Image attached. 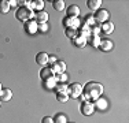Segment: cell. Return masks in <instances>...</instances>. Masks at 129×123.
Wrapping results in <instances>:
<instances>
[{"label":"cell","instance_id":"obj_1","mask_svg":"<svg viewBox=\"0 0 129 123\" xmlns=\"http://www.w3.org/2000/svg\"><path fill=\"white\" fill-rule=\"evenodd\" d=\"M103 93V85L98 82H88L85 88H82L81 97L82 101H95L98 100Z\"/></svg>","mask_w":129,"mask_h":123},{"label":"cell","instance_id":"obj_2","mask_svg":"<svg viewBox=\"0 0 129 123\" xmlns=\"http://www.w3.org/2000/svg\"><path fill=\"white\" fill-rule=\"evenodd\" d=\"M15 17H17V19L21 21V22H27V21H32L33 18L36 17V14L33 10H30V8H27V7H19L17 11V14H15Z\"/></svg>","mask_w":129,"mask_h":123},{"label":"cell","instance_id":"obj_3","mask_svg":"<svg viewBox=\"0 0 129 123\" xmlns=\"http://www.w3.org/2000/svg\"><path fill=\"white\" fill-rule=\"evenodd\" d=\"M63 25L66 26V29H76L78 30L81 26V21L78 18H72V17H66L63 19Z\"/></svg>","mask_w":129,"mask_h":123},{"label":"cell","instance_id":"obj_4","mask_svg":"<svg viewBox=\"0 0 129 123\" xmlns=\"http://www.w3.org/2000/svg\"><path fill=\"white\" fill-rule=\"evenodd\" d=\"M82 94V85L78 82H74L69 86V97L72 98H77Z\"/></svg>","mask_w":129,"mask_h":123},{"label":"cell","instance_id":"obj_5","mask_svg":"<svg viewBox=\"0 0 129 123\" xmlns=\"http://www.w3.org/2000/svg\"><path fill=\"white\" fill-rule=\"evenodd\" d=\"M95 18V22H99V23H106L109 22V18H110V12L107 10H98L96 14L93 15Z\"/></svg>","mask_w":129,"mask_h":123},{"label":"cell","instance_id":"obj_6","mask_svg":"<svg viewBox=\"0 0 129 123\" xmlns=\"http://www.w3.org/2000/svg\"><path fill=\"white\" fill-rule=\"evenodd\" d=\"M80 111H81V113H82V115H85V116L92 115V113L95 112L93 103H91V101H82L81 107H80Z\"/></svg>","mask_w":129,"mask_h":123},{"label":"cell","instance_id":"obj_7","mask_svg":"<svg viewBox=\"0 0 129 123\" xmlns=\"http://www.w3.org/2000/svg\"><path fill=\"white\" fill-rule=\"evenodd\" d=\"M48 56H50V55L45 53V52H40V53H37V56H36V63H37L40 67H47Z\"/></svg>","mask_w":129,"mask_h":123},{"label":"cell","instance_id":"obj_8","mask_svg":"<svg viewBox=\"0 0 129 123\" xmlns=\"http://www.w3.org/2000/svg\"><path fill=\"white\" fill-rule=\"evenodd\" d=\"M25 32L27 34H35V33L37 32V22L33 21V19L25 22Z\"/></svg>","mask_w":129,"mask_h":123},{"label":"cell","instance_id":"obj_9","mask_svg":"<svg viewBox=\"0 0 129 123\" xmlns=\"http://www.w3.org/2000/svg\"><path fill=\"white\" fill-rule=\"evenodd\" d=\"M77 32H78V36L82 37V38H85V40H88L91 37V27L87 26V25L81 23V26H80V29L77 30Z\"/></svg>","mask_w":129,"mask_h":123},{"label":"cell","instance_id":"obj_10","mask_svg":"<svg viewBox=\"0 0 129 123\" xmlns=\"http://www.w3.org/2000/svg\"><path fill=\"white\" fill-rule=\"evenodd\" d=\"M80 12H81V11H80V7H78V6H76V4L69 6V7H67V10H66L67 17H72V18H78Z\"/></svg>","mask_w":129,"mask_h":123},{"label":"cell","instance_id":"obj_11","mask_svg":"<svg viewBox=\"0 0 129 123\" xmlns=\"http://www.w3.org/2000/svg\"><path fill=\"white\" fill-rule=\"evenodd\" d=\"M113 47H114V44H113L110 40H100V44H99V48L102 49V51L104 52H109L111 51Z\"/></svg>","mask_w":129,"mask_h":123},{"label":"cell","instance_id":"obj_12","mask_svg":"<svg viewBox=\"0 0 129 123\" xmlns=\"http://www.w3.org/2000/svg\"><path fill=\"white\" fill-rule=\"evenodd\" d=\"M13 98V92L10 89H2L0 90V101H10Z\"/></svg>","mask_w":129,"mask_h":123},{"label":"cell","instance_id":"obj_13","mask_svg":"<svg viewBox=\"0 0 129 123\" xmlns=\"http://www.w3.org/2000/svg\"><path fill=\"white\" fill-rule=\"evenodd\" d=\"M87 6L91 11H98L100 10V6H102V0H88Z\"/></svg>","mask_w":129,"mask_h":123},{"label":"cell","instance_id":"obj_14","mask_svg":"<svg viewBox=\"0 0 129 123\" xmlns=\"http://www.w3.org/2000/svg\"><path fill=\"white\" fill-rule=\"evenodd\" d=\"M36 22L37 23H47L48 21V14L45 11H39L37 14H36Z\"/></svg>","mask_w":129,"mask_h":123},{"label":"cell","instance_id":"obj_15","mask_svg":"<svg viewBox=\"0 0 129 123\" xmlns=\"http://www.w3.org/2000/svg\"><path fill=\"white\" fill-rule=\"evenodd\" d=\"M100 30H102L104 34H111V33L114 32V23H111V22L103 23L102 26H100Z\"/></svg>","mask_w":129,"mask_h":123},{"label":"cell","instance_id":"obj_16","mask_svg":"<svg viewBox=\"0 0 129 123\" xmlns=\"http://www.w3.org/2000/svg\"><path fill=\"white\" fill-rule=\"evenodd\" d=\"M50 77H54V73H52L51 67H43L41 71H40V78L41 79H47Z\"/></svg>","mask_w":129,"mask_h":123},{"label":"cell","instance_id":"obj_17","mask_svg":"<svg viewBox=\"0 0 129 123\" xmlns=\"http://www.w3.org/2000/svg\"><path fill=\"white\" fill-rule=\"evenodd\" d=\"M87 42L93 48H99V44H100V36H92L87 40Z\"/></svg>","mask_w":129,"mask_h":123},{"label":"cell","instance_id":"obj_18","mask_svg":"<svg viewBox=\"0 0 129 123\" xmlns=\"http://www.w3.org/2000/svg\"><path fill=\"white\" fill-rule=\"evenodd\" d=\"M93 105H95V108H98V109H106L107 108V100L99 97L98 100H95Z\"/></svg>","mask_w":129,"mask_h":123},{"label":"cell","instance_id":"obj_19","mask_svg":"<svg viewBox=\"0 0 129 123\" xmlns=\"http://www.w3.org/2000/svg\"><path fill=\"white\" fill-rule=\"evenodd\" d=\"M56 79H55V77H50V78L44 79V88L45 89H55V86H56Z\"/></svg>","mask_w":129,"mask_h":123},{"label":"cell","instance_id":"obj_20","mask_svg":"<svg viewBox=\"0 0 129 123\" xmlns=\"http://www.w3.org/2000/svg\"><path fill=\"white\" fill-rule=\"evenodd\" d=\"M10 8V3L7 0H0V14H7Z\"/></svg>","mask_w":129,"mask_h":123},{"label":"cell","instance_id":"obj_21","mask_svg":"<svg viewBox=\"0 0 129 123\" xmlns=\"http://www.w3.org/2000/svg\"><path fill=\"white\" fill-rule=\"evenodd\" d=\"M52 7H54V10L56 11H63L64 7H66V4H64L63 0H55V2H52Z\"/></svg>","mask_w":129,"mask_h":123},{"label":"cell","instance_id":"obj_22","mask_svg":"<svg viewBox=\"0 0 129 123\" xmlns=\"http://www.w3.org/2000/svg\"><path fill=\"white\" fill-rule=\"evenodd\" d=\"M55 90H56V93L69 94V86H67L66 84H56V86H55Z\"/></svg>","mask_w":129,"mask_h":123},{"label":"cell","instance_id":"obj_23","mask_svg":"<svg viewBox=\"0 0 129 123\" xmlns=\"http://www.w3.org/2000/svg\"><path fill=\"white\" fill-rule=\"evenodd\" d=\"M73 42H74V45H76V47H78V48H84L85 45H87V40L82 38V37H80V36L76 37V38L73 40Z\"/></svg>","mask_w":129,"mask_h":123},{"label":"cell","instance_id":"obj_24","mask_svg":"<svg viewBox=\"0 0 129 123\" xmlns=\"http://www.w3.org/2000/svg\"><path fill=\"white\" fill-rule=\"evenodd\" d=\"M55 79H56L58 84H66L67 82V74L64 73H60V74H56V75H54Z\"/></svg>","mask_w":129,"mask_h":123},{"label":"cell","instance_id":"obj_25","mask_svg":"<svg viewBox=\"0 0 129 123\" xmlns=\"http://www.w3.org/2000/svg\"><path fill=\"white\" fill-rule=\"evenodd\" d=\"M54 123H67V118L66 115H63V113H56L54 118Z\"/></svg>","mask_w":129,"mask_h":123},{"label":"cell","instance_id":"obj_26","mask_svg":"<svg viewBox=\"0 0 129 123\" xmlns=\"http://www.w3.org/2000/svg\"><path fill=\"white\" fill-rule=\"evenodd\" d=\"M64 33H66V36L69 37V38H72V40H74L76 37L78 36V32L76 29H66V32H64Z\"/></svg>","mask_w":129,"mask_h":123},{"label":"cell","instance_id":"obj_27","mask_svg":"<svg viewBox=\"0 0 129 123\" xmlns=\"http://www.w3.org/2000/svg\"><path fill=\"white\" fill-rule=\"evenodd\" d=\"M84 25H87V26H93V25H96V22H95V18H93V15H88L87 18H85V23Z\"/></svg>","mask_w":129,"mask_h":123},{"label":"cell","instance_id":"obj_28","mask_svg":"<svg viewBox=\"0 0 129 123\" xmlns=\"http://www.w3.org/2000/svg\"><path fill=\"white\" fill-rule=\"evenodd\" d=\"M100 32H102V30H100L99 25H93V26H91V34L92 36H99Z\"/></svg>","mask_w":129,"mask_h":123},{"label":"cell","instance_id":"obj_29","mask_svg":"<svg viewBox=\"0 0 129 123\" xmlns=\"http://www.w3.org/2000/svg\"><path fill=\"white\" fill-rule=\"evenodd\" d=\"M56 98H58V101H60V103H66V101L69 100V94H64V93H56Z\"/></svg>","mask_w":129,"mask_h":123},{"label":"cell","instance_id":"obj_30","mask_svg":"<svg viewBox=\"0 0 129 123\" xmlns=\"http://www.w3.org/2000/svg\"><path fill=\"white\" fill-rule=\"evenodd\" d=\"M33 3H35V10L43 11V8H44V2L43 0H37V2H33Z\"/></svg>","mask_w":129,"mask_h":123},{"label":"cell","instance_id":"obj_31","mask_svg":"<svg viewBox=\"0 0 129 123\" xmlns=\"http://www.w3.org/2000/svg\"><path fill=\"white\" fill-rule=\"evenodd\" d=\"M37 32H48V25L47 23H37Z\"/></svg>","mask_w":129,"mask_h":123},{"label":"cell","instance_id":"obj_32","mask_svg":"<svg viewBox=\"0 0 129 123\" xmlns=\"http://www.w3.org/2000/svg\"><path fill=\"white\" fill-rule=\"evenodd\" d=\"M58 62V60H56ZM51 70H52V73H54V75H56V74H60L62 71H60V69H59V66H58V63H54L51 66Z\"/></svg>","mask_w":129,"mask_h":123},{"label":"cell","instance_id":"obj_33","mask_svg":"<svg viewBox=\"0 0 129 123\" xmlns=\"http://www.w3.org/2000/svg\"><path fill=\"white\" fill-rule=\"evenodd\" d=\"M56 63H58V66H59L60 71H62V73L66 71V63H64V62H62V60H58Z\"/></svg>","mask_w":129,"mask_h":123},{"label":"cell","instance_id":"obj_34","mask_svg":"<svg viewBox=\"0 0 129 123\" xmlns=\"http://www.w3.org/2000/svg\"><path fill=\"white\" fill-rule=\"evenodd\" d=\"M41 123H54V118H51V116H44Z\"/></svg>","mask_w":129,"mask_h":123},{"label":"cell","instance_id":"obj_35","mask_svg":"<svg viewBox=\"0 0 129 123\" xmlns=\"http://www.w3.org/2000/svg\"><path fill=\"white\" fill-rule=\"evenodd\" d=\"M56 56H55V55H50V56H48V63H51V64H54V63H56Z\"/></svg>","mask_w":129,"mask_h":123},{"label":"cell","instance_id":"obj_36","mask_svg":"<svg viewBox=\"0 0 129 123\" xmlns=\"http://www.w3.org/2000/svg\"><path fill=\"white\" fill-rule=\"evenodd\" d=\"M8 3H10V7H15V6L18 4V2H17V0H10Z\"/></svg>","mask_w":129,"mask_h":123},{"label":"cell","instance_id":"obj_37","mask_svg":"<svg viewBox=\"0 0 129 123\" xmlns=\"http://www.w3.org/2000/svg\"><path fill=\"white\" fill-rule=\"evenodd\" d=\"M2 89H3V86H2V84H0V90H2Z\"/></svg>","mask_w":129,"mask_h":123},{"label":"cell","instance_id":"obj_38","mask_svg":"<svg viewBox=\"0 0 129 123\" xmlns=\"http://www.w3.org/2000/svg\"><path fill=\"white\" fill-rule=\"evenodd\" d=\"M0 104H2V101H0Z\"/></svg>","mask_w":129,"mask_h":123},{"label":"cell","instance_id":"obj_39","mask_svg":"<svg viewBox=\"0 0 129 123\" xmlns=\"http://www.w3.org/2000/svg\"><path fill=\"white\" fill-rule=\"evenodd\" d=\"M67 123H69V122H67Z\"/></svg>","mask_w":129,"mask_h":123}]
</instances>
